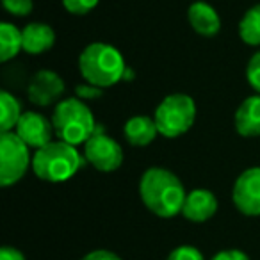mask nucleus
Instances as JSON below:
<instances>
[{
    "mask_svg": "<svg viewBox=\"0 0 260 260\" xmlns=\"http://www.w3.org/2000/svg\"><path fill=\"white\" fill-rule=\"evenodd\" d=\"M159 134L168 139L184 136L191 130L196 119V104L189 94H168L153 112Z\"/></svg>",
    "mask_w": 260,
    "mask_h": 260,
    "instance_id": "obj_5",
    "label": "nucleus"
},
{
    "mask_svg": "<svg viewBox=\"0 0 260 260\" xmlns=\"http://www.w3.org/2000/svg\"><path fill=\"white\" fill-rule=\"evenodd\" d=\"M84 164L86 159L77 152V146L64 141H52L36 150L30 166L38 178L50 184H61L70 180Z\"/></svg>",
    "mask_w": 260,
    "mask_h": 260,
    "instance_id": "obj_4",
    "label": "nucleus"
},
{
    "mask_svg": "<svg viewBox=\"0 0 260 260\" xmlns=\"http://www.w3.org/2000/svg\"><path fill=\"white\" fill-rule=\"evenodd\" d=\"M212 260H249V256L241 249H223V251L216 253Z\"/></svg>",
    "mask_w": 260,
    "mask_h": 260,
    "instance_id": "obj_24",
    "label": "nucleus"
},
{
    "mask_svg": "<svg viewBox=\"0 0 260 260\" xmlns=\"http://www.w3.org/2000/svg\"><path fill=\"white\" fill-rule=\"evenodd\" d=\"M29 164H32L29 146L15 134L2 132L0 136V185L9 187L25 177Z\"/></svg>",
    "mask_w": 260,
    "mask_h": 260,
    "instance_id": "obj_6",
    "label": "nucleus"
},
{
    "mask_svg": "<svg viewBox=\"0 0 260 260\" xmlns=\"http://www.w3.org/2000/svg\"><path fill=\"white\" fill-rule=\"evenodd\" d=\"M246 79H248L249 86L256 91V94H260V52H256L248 61V66H246Z\"/></svg>",
    "mask_w": 260,
    "mask_h": 260,
    "instance_id": "obj_20",
    "label": "nucleus"
},
{
    "mask_svg": "<svg viewBox=\"0 0 260 260\" xmlns=\"http://www.w3.org/2000/svg\"><path fill=\"white\" fill-rule=\"evenodd\" d=\"M100 0H62V6L70 15L75 16H84L87 13H91L98 6Z\"/></svg>",
    "mask_w": 260,
    "mask_h": 260,
    "instance_id": "obj_19",
    "label": "nucleus"
},
{
    "mask_svg": "<svg viewBox=\"0 0 260 260\" xmlns=\"http://www.w3.org/2000/svg\"><path fill=\"white\" fill-rule=\"evenodd\" d=\"M15 134L25 143L29 148H43L48 143H52L54 138V125L48 121L43 114L34 111H27L22 114L18 125L15 128Z\"/></svg>",
    "mask_w": 260,
    "mask_h": 260,
    "instance_id": "obj_9",
    "label": "nucleus"
},
{
    "mask_svg": "<svg viewBox=\"0 0 260 260\" xmlns=\"http://www.w3.org/2000/svg\"><path fill=\"white\" fill-rule=\"evenodd\" d=\"M217 212V198L209 189H194L187 192L182 216L192 223H205Z\"/></svg>",
    "mask_w": 260,
    "mask_h": 260,
    "instance_id": "obj_11",
    "label": "nucleus"
},
{
    "mask_svg": "<svg viewBox=\"0 0 260 260\" xmlns=\"http://www.w3.org/2000/svg\"><path fill=\"white\" fill-rule=\"evenodd\" d=\"M2 4L6 11L13 16H27L34 8L32 0H2Z\"/></svg>",
    "mask_w": 260,
    "mask_h": 260,
    "instance_id": "obj_21",
    "label": "nucleus"
},
{
    "mask_svg": "<svg viewBox=\"0 0 260 260\" xmlns=\"http://www.w3.org/2000/svg\"><path fill=\"white\" fill-rule=\"evenodd\" d=\"M84 159L94 170L102 173H112L121 168L123 150L114 139L105 134L104 128H96V132L84 145Z\"/></svg>",
    "mask_w": 260,
    "mask_h": 260,
    "instance_id": "obj_7",
    "label": "nucleus"
},
{
    "mask_svg": "<svg viewBox=\"0 0 260 260\" xmlns=\"http://www.w3.org/2000/svg\"><path fill=\"white\" fill-rule=\"evenodd\" d=\"M235 130L242 138L260 136V94L248 96L235 112Z\"/></svg>",
    "mask_w": 260,
    "mask_h": 260,
    "instance_id": "obj_13",
    "label": "nucleus"
},
{
    "mask_svg": "<svg viewBox=\"0 0 260 260\" xmlns=\"http://www.w3.org/2000/svg\"><path fill=\"white\" fill-rule=\"evenodd\" d=\"M75 93H77V98L86 102V100H96V98H100L104 89L86 82V84H79V86L75 87Z\"/></svg>",
    "mask_w": 260,
    "mask_h": 260,
    "instance_id": "obj_23",
    "label": "nucleus"
},
{
    "mask_svg": "<svg viewBox=\"0 0 260 260\" xmlns=\"http://www.w3.org/2000/svg\"><path fill=\"white\" fill-rule=\"evenodd\" d=\"M23 50L22 30L9 22L0 23V61L8 62Z\"/></svg>",
    "mask_w": 260,
    "mask_h": 260,
    "instance_id": "obj_16",
    "label": "nucleus"
},
{
    "mask_svg": "<svg viewBox=\"0 0 260 260\" xmlns=\"http://www.w3.org/2000/svg\"><path fill=\"white\" fill-rule=\"evenodd\" d=\"M239 38L249 47H260V4L244 13L239 22Z\"/></svg>",
    "mask_w": 260,
    "mask_h": 260,
    "instance_id": "obj_18",
    "label": "nucleus"
},
{
    "mask_svg": "<svg viewBox=\"0 0 260 260\" xmlns=\"http://www.w3.org/2000/svg\"><path fill=\"white\" fill-rule=\"evenodd\" d=\"M79 70L87 84L96 87H112L126 75V64L121 52L104 41L87 45L79 57Z\"/></svg>",
    "mask_w": 260,
    "mask_h": 260,
    "instance_id": "obj_2",
    "label": "nucleus"
},
{
    "mask_svg": "<svg viewBox=\"0 0 260 260\" xmlns=\"http://www.w3.org/2000/svg\"><path fill=\"white\" fill-rule=\"evenodd\" d=\"M52 125L59 141L72 146L86 145V141L96 132L98 125L86 102L80 98H64L54 109Z\"/></svg>",
    "mask_w": 260,
    "mask_h": 260,
    "instance_id": "obj_3",
    "label": "nucleus"
},
{
    "mask_svg": "<svg viewBox=\"0 0 260 260\" xmlns=\"http://www.w3.org/2000/svg\"><path fill=\"white\" fill-rule=\"evenodd\" d=\"M0 260H25V255L15 246H4L0 249Z\"/></svg>",
    "mask_w": 260,
    "mask_h": 260,
    "instance_id": "obj_26",
    "label": "nucleus"
},
{
    "mask_svg": "<svg viewBox=\"0 0 260 260\" xmlns=\"http://www.w3.org/2000/svg\"><path fill=\"white\" fill-rule=\"evenodd\" d=\"M23 52L30 55H40L50 50L55 43V32L48 23H29L22 30Z\"/></svg>",
    "mask_w": 260,
    "mask_h": 260,
    "instance_id": "obj_14",
    "label": "nucleus"
},
{
    "mask_svg": "<svg viewBox=\"0 0 260 260\" xmlns=\"http://www.w3.org/2000/svg\"><path fill=\"white\" fill-rule=\"evenodd\" d=\"M166 260H205L198 248L194 246H189V244H184V246H178L175 248L173 251L168 255Z\"/></svg>",
    "mask_w": 260,
    "mask_h": 260,
    "instance_id": "obj_22",
    "label": "nucleus"
},
{
    "mask_svg": "<svg viewBox=\"0 0 260 260\" xmlns=\"http://www.w3.org/2000/svg\"><path fill=\"white\" fill-rule=\"evenodd\" d=\"M64 80L57 75L52 70H40L38 73H34L32 79L27 87V94H29V100L34 105H40V107H47L55 102H61L59 98L64 94Z\"/></svg>",
    "mask_w": 260,
    "mask_h": 260,
    "instance_id": "obj_10",
    "label": "nucleus"
},
{
    "mask_svg": "<svg viewBox=\"0 0 260 260\" xmlns=\"http://www.w3.org/2000/svg\"><path fill=\"white\" fill-rule=\"evenodd\" d=\"M80 260H121L116 253L109 251V249H94L89 251L87 255H84Z\"/></svg>",
    "mask_w": 260,
    "mask_h": 260,
    "instance_id": "obj_25",
    "label": "nucleus"
},
{
    "mask_svg": "<svg viewBox=\"0 0 260 260\" xmlns=\"http://www.w3.org/2000/svg\"><path fill=\"white\" fill-rule=\"evenodd\" d=\"M0 130L2 132H15L23 111L20 102L9 91L0 93Z\"/></svg>",
    "mask_w": 260,
    "mask_h": 260,
    "instance_id": "obj_17",
    "label": "nucleus"
},
{
    "mask_svg": "<svg viewBox=\"0 0 260 260\" xmlns=\"http://www.w3.org/2000/svg\"><path fill=\"white\" fill-rule=\"evenodd\" d=\"M232 200L235 209L244 216H260V168H249L239 175Z\"/></svg>",
    "mask_w": 260,
    "mask_h": 260,
    "instance_id": "obj_8",
    "label": "nucleus"
},
{
    "mask_svg": "<svg viewBox=\"0 0 260 260\" xmlns=\"http://www.w3.org/2000/svg\"><path fill=\"white\" fill-rule=\"evenodd\" d=\"M139 196L150 212L164 219L182 214L187 198L180 178L166 168H148L143 173Z\"/></svg>",
    "mask_w": 260,
    "mask_h": 260,
    "instance_id": "obj_1",
    "label": "nucleus"
},
{
    "mask_svg": "<svg viewBox=\"0 0 260 260\" xmlns=\"http://www.w3.org/2000/svg\"><path fill=\"white\" fill-rule=\"evenodd\" d=\"M187 20L192 30L200 36L212 38L221 30V18L217 11L207 2H194L187 11Z\"/></svg>",
    "mask_w": 260,
    "mask_h": 260,
    "instance_id": "obj_12",
    "label": "nucleus"
},
{
    "mask_svg": "<svg viewBox=\"0 0 260 260\" xmlns=\"http://www.w3.org/2000/svg\"><path fill=\"white\" fill-rule=\"evenodd\" d=\"M157 134L159 130H157L155 119L148 116H134L126 119L123 126V136L132 146H148L157 138Z\"/></svg>",
    "mask_w": 260,
    "mask_h": 260,
    "instance_id": "obj_15",
    "label": "nucleus"
}]
</instances>
